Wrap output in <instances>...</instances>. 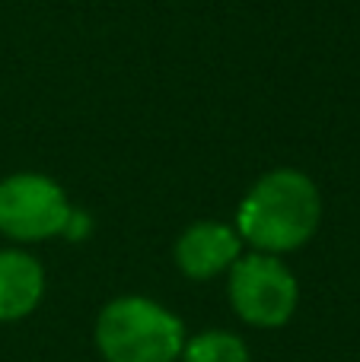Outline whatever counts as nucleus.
<instances>
[{"label": "nucleus", "instance_id": "obj_1", "mask_svg": "<svg viewBox=\"0 0 360 362\" xmlns=\"http://www.w3.org/2000/svg\"><path fill=\"white\" fill-rule=\"evenodd\" d=\"M319 216L322 197L310 175L297 169H278L268 172L246 194L236 232H242V238L265 255H284L310 242Z\"/></svg>", "mask_w": 360, "mask_h": 362}, {"label": "nucleus", "instance_id": "obj_2", "mask_svg": "<svg viewBox=\"0 0 360 362\" xmlns=\"http://www.w3.org/2000/svg\"><path fill=\"white\" fill-rule=\"evenodd\" d=\"M96 346L106 362H176L185 346V327L153 299L125 296L102 308Z\"/></svg>", "mask_w": 360, "mask_h": 362}, {"label": "nucleus", "instance_id": "obj_3", "mask_svg": "<svg viewBox=\"0 0 360 362\" xmlns=\"http://www.w3.org/2000/svg\"><path fill=\"white\" fill-rule=\"evenodd\" d=\"M300 289L293 274L274 255L255 251L230 267V302L246 325L281 327L297 312Z\"/></svg>", "mask_w": 360, "mask_h": 362}, {"label": "nucleus", "instance_id": "obj_4", "mask_svg": "<svg viewBox=\"0 0 360 362\" xmlns=\"http://www.w3.org/2000/svg\"><path fill=\"white\" fill-rule=\"evenodd\" d=\"M74 219L67 194L45 175H10L0 181V232L16 242L61 235Z\"/></svg>", "mask_w": 360, "mask_h": 362}, {"label": "nucleus", "instance_id": "obj_5", "mask_svg": "<svg viewBox=\"0 0 360 362\" xmlns=\"http://www.w3.org/2000/svg\"><path fill=\"white\" fill-rule=\"evenodd\" d=\"M240 257V235L227 223H195L176 242V264L191 280H210L233 267Z\"/></svg>", "mask_w": 360, "mask_h": 362}, {"label": "nucleus", "instance_id": "obj_6", "mask_svg": "<svg viewBox=\"0 0 360 362\" xmlns=\"http://www.w3.org/2000/svg\"><path fill=\"white\" fill-rule=\"evenodd\" d=\"M45 293V270L23 251H0V321L26 318Z\"/></svg>", "mask_w": 360, "mask_h": 362}, {"label": "nucleus", "instance_id": "obj_7", "mask_svg": "<svg viewBox=\"0 0 360 362\" xmlns=\"http://www.w3.org/2000/svg\"><path fill=\"white\" fill-rule=\"evenodd\" d=\"M182 362H249V346L236 334L208 331L182 346Z\"/></svg>", "mask_w": 360, "mask_h": 362}]
</instances>
